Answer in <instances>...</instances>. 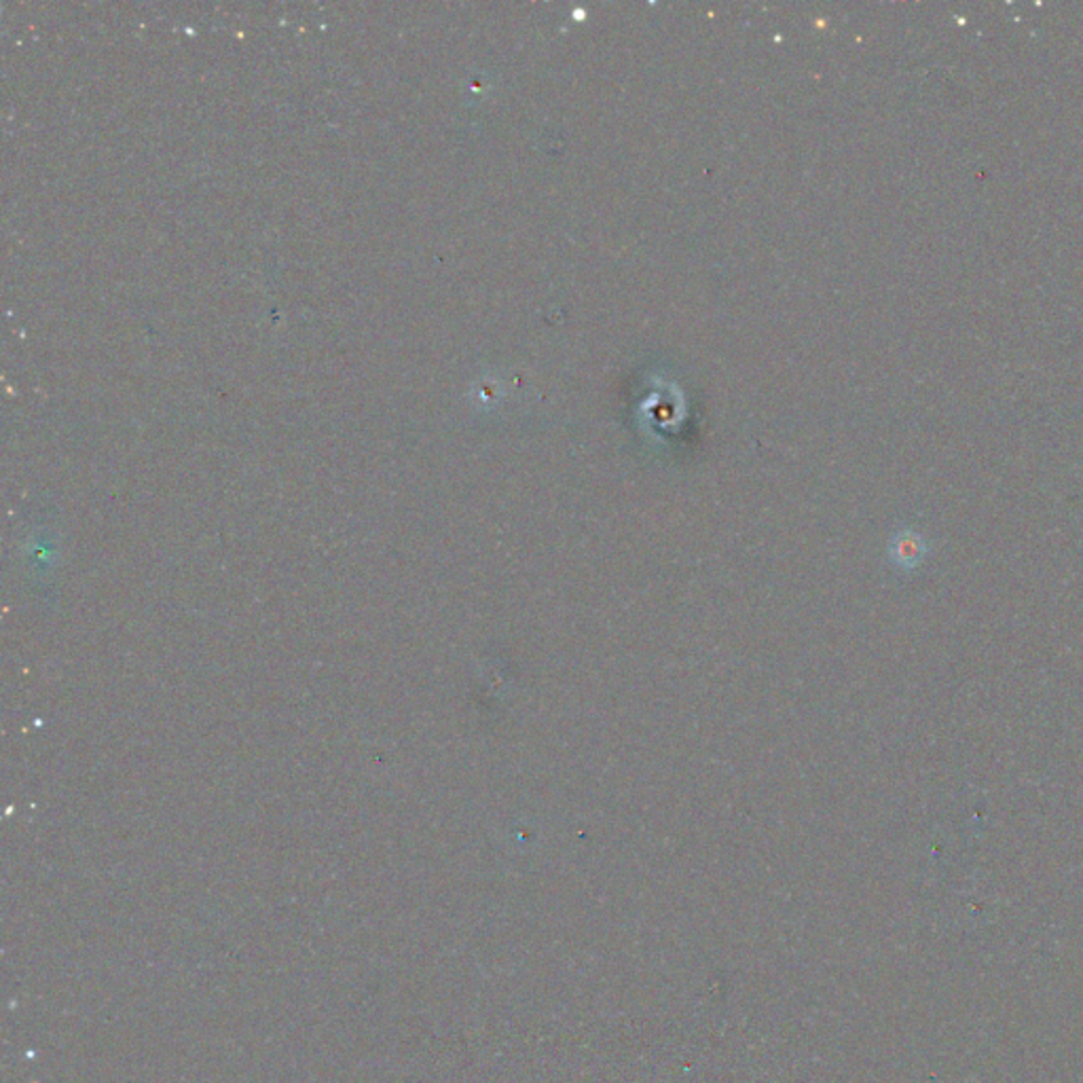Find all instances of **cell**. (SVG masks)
Wrapping results in <instances>:
<instances>
[{"instance_id":"cell-1","label":"cell","mask_w":1083,"mask_h":1083,"mask_svg":"<svg viewBox=\"0 0 1083 1083\" xmlns=\"http://www.w3.org/2000/svg\"><path fill=\"white\" fill-rule=\"evenodd\" d=\"M895 552H897V559L902 563H908L911 566V563H916L920 559V555L925 552V546L920 544V540L916 536H908V538H902V540L897 542Z\"/></svg>"}]
</instances>
